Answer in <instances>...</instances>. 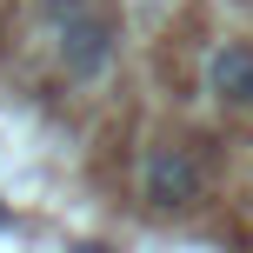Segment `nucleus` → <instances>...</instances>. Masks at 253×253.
<instances>
[{
    "label": "nucleus",
    "mask_w": 253,
    "mask_h": 253,
    "mask_svg": "<svg viewBox=\"0 0 253 253\" xmlns=\"http://www.w3.org/2000/svg\"><path fill=\"white\" fill-rule=\"evenodd\" d=\"M40 13H47V27L60 34L67 20H80V13H87V0H40Z\"/></svg>",
    "instance_id": "4"
},
{
    "label": "nucleus",
    "mask_w": 253,
    "mask_h": 253,
    "mask_svg": "<svg viewBox=\"0 0 253 253\" xmlns=\"http://www.w3.org/2000/svg\"><path fill=\"white\" fill-rule=\"evenodd\" d=\"M0 227H7V207H0Z\"/></svg>",
    "instance_id": "5"
},
{
    "label": "nucleus",
    "mask_w": 253,
    "mask_h": 253,
    "mask_svg": "<svg viewBox=\"0 0 253 253\" xmlns=\"http://www.w3.org/2000/svg\"><path fill=\"white\" fill-rule=\"evenodd\" d=\"M114 20L107 13H80V20H67L60 27V67H67V80H100L107 74V60H114Z\"/></svg>",
    "instance_id": "2"
},
{
    "label": "nucleus",
    "mask_w": 253,
    "mask_h": 253,
    "mask_svg": "<svg viewBox=\"0 0 253 253\" xmlns=\"http://www.w3.org/2000/svg\"><path fill=\"white\" fill-rule=\"evenodd\" d=\"M207 93L233 114H253V47L247 40H227V47L207 53Z\"/></svg>",
    "instance_id": "3"
},
{
    "label": "nucleus",
    "mask_w": 253,
    "mask_h": 253,
    "mask_svg": "<svg viewBox=\"0 0 253 253\" xmlns=\"http://www.w3.org/2000/svg\"><path fill=\"white\" fill-rule=\"evenodd\" d=\"M200 160H193L187 147H147V160H140V200L153 207V213H187L193 200H200Z\"/></svg>",
    "instance_id": "1"
}]
</instances>
